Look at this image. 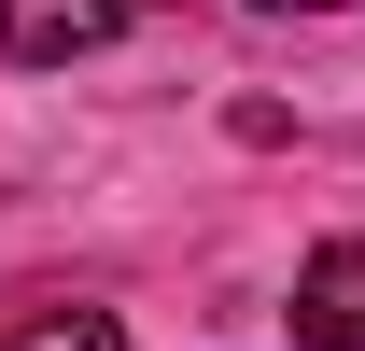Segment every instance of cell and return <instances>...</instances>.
Returning <instances> with one entry per match:
<instances>
[{"mask_svg":"<svg viewBox=\"0 0 365 351\" xmlns=\"http://www.w3.org/2000/svg\"><path fill=\"white\" fill-rule=\"evenodd\" d=\"M0 351H127L113 309H29V323H0Z\"/></svg>","mask_w":365,"mask_h":351,"instance_id":"cell-3","label":"cell"},{"mask_svg":"<svg viewBox=\"0 0 365 351\" xmlns=\"http://www.w3.org/2000/svg\"><path fill=\"white\" fill-rule=\"evenodd\" d=\"M295 351H365V239H323L295 267Z\"/></svg>","mask_w":365,"mask_h":351,"instance_id":"cell-1","label":"cell"},{"mask_svg":"<svg viewBox=\"0 0 365 351\" xmlns=\"http://www.w3.org/2000/svg\"><path fill=\"white\" fill-rule=\"evenodd\" d=\"M127 14H140V0H0V56L56 71V56H98Z\"/></svg>","mask_w":365,"mask_h":351,"instance_id":"cell-2","label":"cell"},{"mask_svg":"<svg viewBox=\"0 0 365 351\" xmlns=\"http://www.w3.org/2000/svg\"><path fill=\"white\" fill-rule=\"evenodd\" d=\"M253 14H351V0H253Z\"/></svg>","mask_w":365,"mask_h":351,"instance_id":"cell-4","label":"cell"}]
</instances>
